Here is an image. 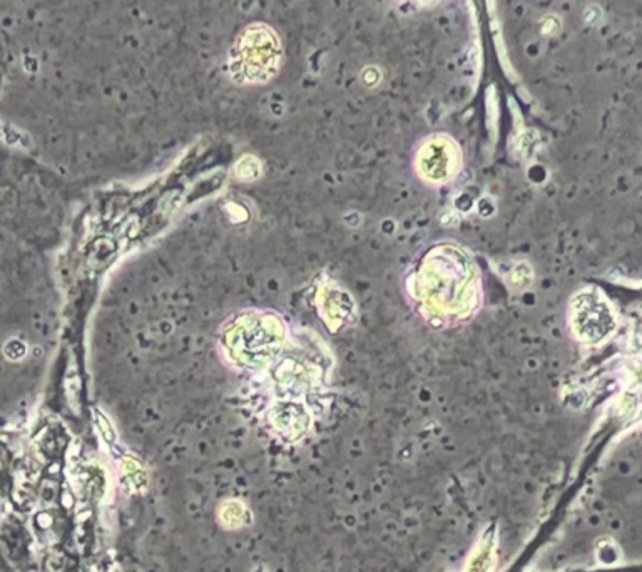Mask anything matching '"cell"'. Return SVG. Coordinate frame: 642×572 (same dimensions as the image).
Masks as SVG:
<instances>
[{
  "label": "cell",
  "instance_id": "7a4b0ae2",
  "mask_svg": "<svg viewBox=\"0 0 642 572\" xmlns=\"http://www.w3.org/2000/svg\"><path fill=\"white\" fill-rule=\"evenodd\" d=\"M218 521L226 531H237L253 522L250 509L237 499L225 500L218 509Z\"/></svg>",
  "mask_w": 642,
  "mask_h": 572
},
{
  "label": "cell",
  "instance_id": "6da1fadb",
  "mask_svg": "<svg viewBox=\"0 0 642 572\" xmlns=\"http://www.w3.org/2000/svg\"><path fill=\"white\" fill-rule=\"evenodd\" d=\"M240 55L236 68L250 80H266L277 72L279 59H282V47L278 37L273 31L263 26H253L246 31L242 39H240Z\"/></svg>",
  "mask_w": 642,
  "mask_h": 572
},
{
  "label": "cell",
  "instance_id": "277c9868",
  "mask_svg": "<svg viewBox=\"0 0 642 572\" xmlns=\"http://www.w3.org/2000/svg\"><path fill=\"white\" fill-rule=\"evenodd\" d=\"M253 572H263V569H261V567H258V569L253 571Z\"/></svg>",
  "mask_w": 642,
  "mask_h": 572
},
{
  "label": "cell",
  "instance_id": "3957f363",
  "mask_svg": "<svg viewBox=\"0 0 642 572\" xmlns=\"http://www.w3.org/2000/svg\"><path fill=\"white\" fill-rule=\"evenodd\" d=\"M124 470L126 474L129 475V479L137 490H144L147 485V475L146 472L142 470L141 465H137L136 462L132 460H126L124 462Z\"/></svg>",
  "mask_w": 642,
  "mask_h": 572
}]
</instances>
